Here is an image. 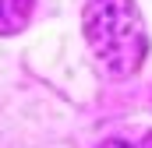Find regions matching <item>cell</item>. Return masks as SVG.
<instances>
[{"label": "cell", "instance_id": "cell-3", "mask_svg": "<svg viewBox=\"0 0 152 148\" xmlns=\"http://www.w3.org/2000/svg\"><path fill=\"white\" fill-rule=\"evenodd\" d=\"M103 148H127V145H120V141H106Z\"/></svg>", "mask_w": 152, "mask_h": 148}, {"label": "cell", "instance_id": "cell-1", "mask_svg": "<svg viewBox=\"0 0 152 148\" xmlns=\"http://www.w3.org/2000/svg\"><path fill=\"white\" fill-rule=\"evenodd\" d=\"M81 32L96 64L113 78H127L149 53L145 18L134 0H85Z\"/></svg>", "mask_w": 152, "mask_h": 148}, {"label": "cell", "instance_id": "cell-2", "mask_svg": "<svg viewBox=\"0 0 152 148\" xmlns=\"http://www.w3.org/2000/svg\"><path fill=\"white\" fill-rule=\"evenodd\" d=\"M32 0H0V36H14L28 25Z\"/></svg>", "mask_w": 152, "mask_h": 148}]
</instances>
